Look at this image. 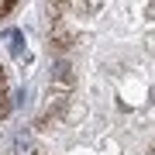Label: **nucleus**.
<instances>
[{"instance_id":"f257e3e1","label":"nucleus","mask_w":155,"mask_h":155,"mask_svg":"<svg viewBox=\"0 0 155 155\" xmlns=\"http://www.w3.org/2000/svg\"><path fill=\"white\" fill-rule=\"evenodd\" d=\"M24 148H28V141H24V134H17V138H14V145H11V155H21Z\"/></svg>"}]
</instances>
